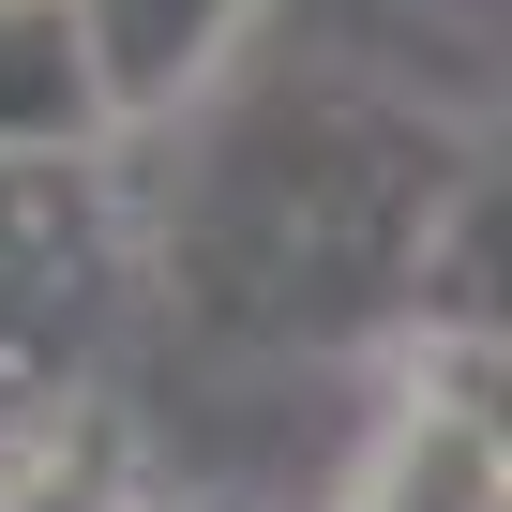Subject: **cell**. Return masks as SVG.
Segmentation results:
<instances>
[{"label":"cell","instance_id":"cell-3","mask_svg":"<svg viewBox=\"0 0 512 512\" xmlns=\"http://www.w3.org/2000/svg\"><path fill=\"white\" fill-rule=\"evenodd\" d=\"M121 106L76 0H0V166H106Z\"/></svg>","mask_w":512,"mask_h":512},{"label":"cell","instance_id":"cell-8","mask_svg":"<svg viewBox=\"0 0 512 512\" xmlns=\"http://www.w3.org/2000/svg\"><path fill=\"white\" fill-rule=\"evenodd\" d=\"M422 392H437V407L497 452V482H512V347H437V332H422Z\"/></svg>","mask_w":512,"mask_h":512},{"label":"cell","instance_id":"cell-6","mask_svg":"<svg viewBox=\"0 0 512 512\" xmlns=\"http://www.w3.org/2000/svg\"><path fill=\"white\" fill-rule=\"evenodd\" d=\"M422 332H437V347H512V121H497L482 166H467V211H452V256H437Z\"/></svg>","mask_w":512,"mask_h":512},{"label":"cell","instance_id":"cell-1","mask_svg":"<svg viewBox=\"0 0 512 512\" xmlns=\"http://www.w3.org/2000/svg\"><path fill=\"white\" fill-rule=\"evenodd\" d=\"M467 166H482V136L452 106L392 91V76H347V61L272 76L256 106L211 121L196 181L166 196L151 272H166L181 332L241 347V362H317V347L422 332Z\"/></svg>","mask_w":512,"mask_h":512},{"label":"cell","instance_id":"cell-2","mask_svg":"<svg viewBox=\"0 0 512 512\" xmlns=\"http://www.w3.org/2000/svg\"><path fill=\"white\" fill-rule=\"evenodd\" d=\"M121 287H136V241L106 166H0V437L91 407Z\"/></svg>","mask_w":512,"mask_h":512},{"label":"cell","instance_id":"cell-7","mask_svg":"<svg viewBox=\"0 0 512 512\" xmlns=\"http://www.w3.org/2000/svg\"><path fill=\"white\" fill-rule=\"evenodd\" d=\"M0 512H136V437L106 407H61L31 437H0Z\"/></svg>","mask_w":512,"mask_h":512},{"label":"cell","instance_id":"cell-10","mask_svg":"<svg viewBox=\"0 0 512 512\" xmlns=\"http://www.w3.org/2000/svg\"><path fill=\"white\" fill-rule=\"evenodd\" d=\"M181 512H241V497H181Z\"/></svg>","mask_w":512,"mask_h":512},{"label":"cell","instance_id":"cell-4","mask_svg":"<svg viewBox=\"0 0 512 512\" xmlns=\"http://www.w3.org/2000/svg\"><path fill=\"white\" fill-rule=\"evenodd\" d=\"M256 16H272V0H76V31H91V61H106L121 136L181 121V106H196L241 46H256Z\"/></svg>","mask_w":512,"mask_h":512},{"label":"cell","instance_id":"cell-5","mask_svg":"<svg viewBox=\"0 0 512 512\" xmlns=\"http://www.w3.org/2000/svg\"><path fill=\"white\" fill-rule=\"evenodd\" d=\"M332 512H512V482H497V452L407 377V407L362 437V467H347V497Z\"/></svg>","mask_w":512,"mask_h":512},{"label":"cell","instance_id":"cell-9","mask_svg":"<svg viewBox=\"0 0 512 512\" xmlns=\"http://www.w3.org/2000/svg\"><path fill=\"white\" fill-rule=\"evenodd\" d=\"M407 16H437L452 46H497V61H512V0H407Z\"/></svg>","mask_w":512,"mask_h":512}]
</instances>
